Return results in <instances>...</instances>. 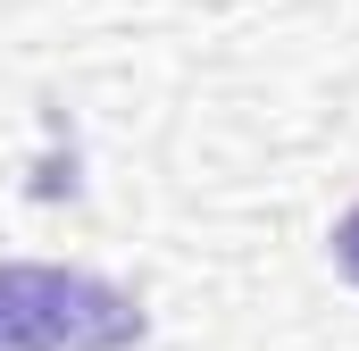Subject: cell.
Returning a JSON list of instances; mask_svg holds the SVG:
<instances>
[{
	"label": "cell",
	"mask_w": 359,
	"mask_h": 351,
	"mask_svg": "<svg viewBox=\"0 0 359 351\" xmlns=\"http://www.w3.org/2000/svg\"><path fill=\"white\" fill-rule=\"evenodd\" d=\"M59 335H67V351H126V343H142V301L67 267L59 276Z\"/></svg>",
	"instance_id": "cell-1"
},
{
	"label": "cell",
	"mask_w": 359,
	"mask_h": 351,
	"mask_svg": "<svg viewBox=\"0 0 359 351\" xmlns=\"http://www.w3.org/2000/svg\"><path fill=\"white\" fill-rule=\"evenodd\" d=\"M59 276L42 260H0V351H67L59 335Z\"/></svg>",
	"instance_id": "cell-2"
},
{
	"label": "cell",
	"mask_w": 359,
	"mask_h": 351,
	"mask_svg": "<svg viewBox=\"0 0 359 351\" xmlns=\"http://www.w3.org/2000/svg\"><path fill=\"white\" fill-rule=\"evenodd\" d=\"M334 267H343V276L359 284V201L343 209V218H334Z\"/></svg>",
	"instance_id": "cell-3"
}]
</instances>
